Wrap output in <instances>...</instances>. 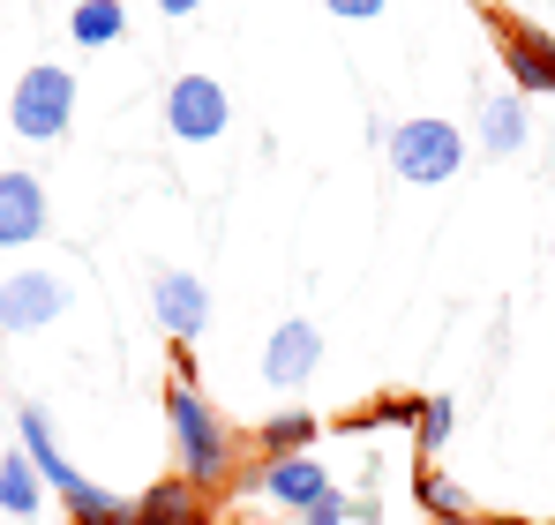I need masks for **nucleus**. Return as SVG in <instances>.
<instances>
[{
  "label": "nucleus",
  "mask_w": 555,
  "mask_h": 525,
  "mask_svg": "<svg viewBox=\"0 0 555 525\" xmlns=\"http://www.w3.org/2000/svg\"><path fill=\"white\" fill-rule=\"evenodd\" d=\"M166 436H173V473L181 481H195L203 496L210 488H241V436L225 428V413L195 390V383H166Z\"/></svg>",
  "instance_id": "nucleus-1"
},
{
  "label": "nucleus",
  "mask_w": 555,
  "mask_h": 525,
  "mask_svg": "<svg viewBox=\"0 0 555 525\" xmlns=\"http://www.w3.org/2000/svg\"><path fill=\"white\" fill-rule=\"evenodd\" d=\"M383 158H390V174L413 180V188H443L465 166V128L459 120H436V113L398 120V128H383Z\"/></svg>",
  "instance_id": "nucleus-2"
},
{
  "label": "nucleus",
  "mask_w": 555,
  "mask_h": 525,
  "mask_svg": "<svg viewBox=\"0 0 555 525\" xmlns=\"http://www.w3.org/2000/svg\"><path fill=\"white\" fill-rule=\"evenodd\" d=\"M68 120H76V68H23V84L8 98V128L23 136V143H61L68 136Z\"/></svg>",
  "instance_id": "nucleus-3"
},
{
  "label": "nucleus",
  "mask_w": 555,
  "mask_h": 525,
  "mask_svg": "<svg viewBox=\"0 0 555 525\" xmlns=\"http://www.w3.org/2000/svg\"><path fill=\"white\" fill-rule=\"evenodd\" d=\"M68 300H76L68 278H53V270H8V278H0V331H8V338L46 331V323L68 316Z\"/></svg>",
  "instance_id": "nucleus-4"
},
{
  "label": "nucleus",
  "mask_w": 555,
  "mask_h": 525,
  "mask_svg": "<svg viewBox=\"0 0 555 525\" xmlns=\"http://www.w3.org/2000/svg\"><path fill=\"white\" fill-rule=\"evenodd\" d=\"M166 128L181 136V143H218L225 128H233V98L218 76H173L166 90Z\"/></svg>",
  "instance_id": "nucleus-5"
},
{
  "label": "nucleus",
  "mask_w": 555,
  "mask_h": 525,
  "mask_svg": "<svg viewBox=\"0 0 555 525\" xmlns=\"http://www.w3.org/2000/svg\"><path fill=\"white\" fill-rule=\"evenodd\" d=\"M15 436H23V450H30L38 481H46V488H53L68 511H83V503L98 496V481H83V473L61 458V443H53V413H46V406H23V413H15Z\"/></svg>",
  "instance_id": "nucleus-6"
},
{
  "label": "nucleus",
  "mask_w": 555,
  "mask_h": 525,
  "mask_svg": "<svg viewBox=\"0 0 555 525\" xmlns=\"http://www.w3.org/2000/svg\"><path fill=\"white\" fill-rule=\"evenodd\" d=\"M241 496H263V503H278V511H308V503H323L331 496V473L315 465V450H293V458H263L256 473H248V488Z\"/></svg>",
  "instance_id": "nucleus-7"
},
{
  "label": "nucleus",
  "mask_w": 555,
  "mask_h": 525,
  "mask_svg": "<svg viewBox=\"0 0 555 525\" xmlns=\"http://www.w3.org/2000/svg\"><path fill=\"white\" fill-rule=\"evenodd\" d=\"M151 316H158V331H166L173 346H195V338L210 331V285H203L195 270H158V278H151Z\"/></svg>",
  "instance_id": "nucleus-8"
},
{
  "label": "nucleus",
  "mask_w": 555,
  "mask_h": 525,
  "mask_svg": "<svg viewBox=\"0 0 555 525\" xmlns=\"http://www.w3.org/2000/svg\"><path fill=\"white\" fill-rule=\"evenodd\" d=\"M495 53L511 68L518 98H555V38L533 23H495Z\"/></svg>",
  "instance_id": "nucleus-9"
},
{
  "label": "nucleus",
  "mask_w": 555,
  "mask_h": 525,
  "mask_svg": "<svg viewBox=\"0 0 555 525\" xmlns=\"http://www.w3.org/2000/svg\"><path fill=\"white\" fill-rule=\"evenodd\" d=\"M315 368H323V331L308 316H285L271 338H263V383L271 390H300Z\"/></svg>",
  "instance_id": "nucleus-10"
},
{
  "label": "nucleus",
  "mask_w": 555,
  "mask_h": 525,
  "mask_svg": "<svg viewBox=\"0 0 555 525\" xmlns=\"http://www.w3.org/2000/svg\"><path fill=\"white\" fill-rule=\"evenodd\" d=\"M46 226H53L46 180L38 174H0V248H30V241H46Z\"/></svg>",
  "instance_id": "nucleus-11"
},
{
  "label": "nucleus",
  "mask_w": 555,
  "mask_h": 525,
  "mask_svg": "<svg viewBox=\"0 0 555 525\" xmlns=\"http://www.w3.org/2000/svg\"><path fill=\"white\" fill-rule=\"evenodd\" d=\"M473 143H480L488 158H518V151L533 143V113H526V98H518V90L480 98V128H473Z\"/></svg>",
  "instance_id": "nucleus-12"
},
{
  "label": "nucleus",
  "mask_w": 555,
  "mask_h": 525,
  "mask_svg": "<svg viewBox=\"0 0 555 525\" xmlns=\"http://www.w3.org/2000/svg\"><path fill=\"white\" fill-rule=\"evenodd\" d=\"M128 525H210V503H203V488L195 481H158V488H143L135 496V518Z\"/></svg>",
  "instance_id": "nucleus-13"
},
{
  "label": "nucleus",
  "mask_w": 555,
  "mask_h": 525,
  "mask_svg": "<svg viewBox=\"0 0 555 525\" xmlns=\"http://www.w3.org/2000/svg\"><path fill=\"white\" fill-rule=\"evenodd\" d=\"M413 496H421V511H428L436 525H473V518H480V511H473V496H465L451 473H436V465H421V473H413Z\"/></svg>",
  "instance_id": "nucleus-14"
},
{
  "label": "nucleus",
  "mask_w": 555,
  "mask_h": 525,
  "mask_svg": "<svg viewBox=\"0 0 555 525\" xmlns=\"http://www.w3.org/2000/svg\"><path fill=\"white\" fill-rule=\"evenodd\" d=\"M38 503H46V481H38L30 450H8L0 458V511L8 518H38Z\"/></svg>",
  "instance_id": "nucleus-15"
},
{
  "label": "nucleus",
  "mask_w": 555,
  "mask_h": 525,
  "mask_svg": "<svg viewBox=\"0 0 555 525\" xmlns=\"http://www.w3.org/2000/svg\"><path fill=\"white\" fill-rule=\"evenodd\" d=\"M315 436H323V421L315 413H271L263 428H256V443H263V458H293V450H315Z\"/></svg>",
  "instance_id": "nucleus-16"
},
{
  "label": "nucleus",
  "mask_w": 555,
  "mask_h": 525,
  "mask_svg": "<svg viewBox=\"0 0 555 525\" xmlns=\"http://www.w3.org/2000/svg\"><path fill=\"white\" fill-rule=\"evenodd\" d=\"M68 30H76V46H120L128 8H120V0H83V8L68 15Z\"/></svg>",
  "instance_id": "nucleus-17"
},
{
  "label": "nucleus",
  "mask_w": 555,
  "mask_h": 525,
  "mask_svg": "<svg viewBox=\"0 0 555 525\" xmlns=\"http://www.w3.org/2000/svg\"><path fill=\"white\" fill-rule=\"evenodd\" d=\"M451 436H459V406H451V398H421V421H413V450H421V458H436V450H443Z\"/></svg>",
  "instance_id": "nucleus-18"
},
{
  "label": "nucleus",
  "mask_w": 555,
  "mask_h": 525,
  "mask_svg": "<svg viewBox=\"0 0 555 525\" xmlns=\"http://www.w3.org/2000/svg\"><path fill=\"white\" fill-rule=\"evenodd\" d=\"M413 421H421V398H375L353 428H413Z\"/></svg>",
  "instance_id": "nucleus-19"
},
{
  "label": "nucleus",
  "mask_w": 555,
  "mask_h": 525,
  "mask_svg": "<svg viewBox=\"0 0 555 525\" xmlns=\"http://www.w3.org/2000/svg\"><path fill=\"white\" fill-rule=\"evenodd\" d=\"M346 518H353V503H346L338 488H331L323 503H308V511H300V525H346Z\"/></svg>",
  "instance_id": "nucleus-20"
},
{
  "label": "nucleus",
  "mask_w": 555,
  "mask_h": 525,
  "mask_svg": "<svg viewBox=\"0 0 555 525\" xmlns=\"http://www.w3.org/2000/svg\"><path fill=\"white\" fill-rule=\"evenodd\" d=\"M323 8H331L338 23H369V15H383L390 0H323Z\"/></svg>",
  "instance_id": "nucleus-21"
},
{
  "label": "nucleus",
  "mask_w": 555,
  "mask_h": 525,
  "mask_svg": "<svg viewBox=\"0 0 555 525\" xmlns=\"http://www.w3.org/2000/svg\"><path fill=\"white\" fill-rule=\"evenodd\" d=\"M158 8H166V15L181 23V15H195V8H203V0H158Z\"/></svg>",
  "instance_id": "nucleus-22"
},
{
  "label": "nucleus",
  "mask_w": 555,
  "mask_h": 525,
  "mask_svg": "<svg viewBox=\"0 0 555 525\" xmlns=\"http://www.w3.org/2000/svg\"><path fill=\"white\" fill-rule=\"evenodd\" d=\"M473 525H526V518H503V511H480Z\"/></svg>",
  "instance_id": "nucleus-23"
},
{
  "label": "nucleus",
  "mask_w": 555,
  "mask_h": 525,
  "mask_svg": "<svg viewBox=\"0 0 555 525\" xmlns=\"http://www.w3.org/2000/svg\"><path fill=\"white\" fill-rule=\"evenodd\" d=\"M548 338H555V308H548Z\"/></svg>",
  "instance_id": "nucleus-24"
},
{
  "label": "nucleus",
  "mask_w": 555,
  "mask_h": 525,
  "mask_svg": "<svg viewBox=\"0 0 555 525\" xmlns=\"http://www.w3.org/2000/svg\"><path fill=\"white\" fill-rule=\"evenodd\" d=\"M548 256H555V248H548Z\"/></svg>",
  "instance_id": "nucleus-25"
}]
</instances>
